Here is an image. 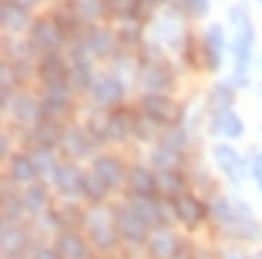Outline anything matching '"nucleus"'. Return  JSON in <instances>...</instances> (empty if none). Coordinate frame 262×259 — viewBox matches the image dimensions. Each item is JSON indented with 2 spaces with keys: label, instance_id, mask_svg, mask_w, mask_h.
Returning a JSON list of instances; mask_svg holds the SVG:
<instances>
[{
  "label": "nucleus",
  "instance_id": "nucleus-43",
  "mask_svg": "<svg viewBox=\"0 0 262 259\" xmlns=\"http://www.w3.org/2000/svg\"><path fill=\"white\" fill-rule=\"evenodd\" d=\"M27 259H30V256H27Z\"/></svg>",
  "mask_w": 262,
  "mask_h": 259
},
{
  "label": "nucleus",
  "instance_id": "nucleus-4",
  "mask_svg": "<svg viewBox=\"0 0 262 259\" xmlns=\"http://www.w3.org/2000/svg\"><path fill=\"white\" fill-rule=\"evenodd\" d=\"M114 209H116V227H119V239H122V244H128V247H146L149 235H152V227L134 214V209H131L128 203L114 206Z\"/></svg>",
  "mask_w": 262,
  "mask_h": 259
},
{
  "label": "nucleus",
  "instance_id": "nucleus-3",
  "mask_svg": "<svg viewBox=\"0 0 262 259\" xmlns=\"http://www.w3.org/2000/svg\"><path fill=\"white\" fill-rule=\"evenodd\" d=\"M83 232L93 244L96 253H114L116 247L122 244L119 239V227H116V209L114 206H90L86 209V221H83Z\"/></svg>",
  "mask_w": 262,
  "mask_h": 259
},
{
  "label": "nucleus",
  "instance_id": "nucleus-17",
  "mask_svg": "<svg viewBox=\"0 0 262 259\" xmlns=\"http://www.w3.org/2000/svg\"><path fill=\"white\" fill-rule=\"evenodd\" d=\"M9 111L15 116L18 125H24V128H36L42 119H45V111H42V98L30 96V93H18L12 98V104H9Z\"/></svg>",
  "mask_w": 262,
  "mask_h": 259
},
{
  "label": "nucleus",
  "instance_id": "nucleus-30",
  "mask_svg": "<svg viewBox=\"0 0 262 259\" xmlns=\"http://www.w3.org/2000/svg\"><path fill=\"white\" fill-rule=\"evenodd\" d=\"M149 167H155V170H182V161H185V155L176 152V149H170V146L158 143L152 149V155H149Z\"/></svg>",
  "mask_w": 262,
  "mask_h": 259
},
{
  "label": "nucleus",
  "instance_id": "nucleus-9",
  "mask_svg": "<svg viewBox=\"0 0 262 259\" xmlns=\"http://www.w3.org/2000/svg\"><path fill=\"white\" fill-rule=\"evenodd\" d=\"M83 179L86 173L75 161H60L51 176V185L63 200H83Z\"/></svg>",
  "mask_w": 262,
  "mask_h": 259
},
{
  "label": "nucleus",
  "instance_id": "nucleus-7",
  "mask_svg": "<svg viewBox=\"0 0 262 259\" xmlns=\"http://www.w3.org/2000/svg\"><path fill=\"white\" fill-rule=\"evenodd\" d=\"M170 206H173V218L188 229H196V227H203V224L209 221V206H206L194 191H185V194L173 197Z\"/></svg>",
  "mask_w": 262,
  "mask_h": 259
},
{
  "label": "nucleus",
  "instance_id": "nucleus-14",
  "mask_svg": "<svg viewBox=\"0 0 262 259\" xmlns=\"http://www.w3.org/2000/svg\"><path fill=\"white\" fill-rule=\"evenodd\" d=\"M54 247L63 259H93V244L81 229H60L54 232Z\"/></svg>",
  "mask_w": 262,
  "mask_h": 259
},
{
  "label": "nucleus",
  "instance_id": "nucleus-33",
  "mask_svg": "<svg viewBox=\"0 0 262 259\" xmlns=\"http://www.w3.org/2000/svg\"><path fill=\"white\" fill-rule=\"evenodd\" d=\"M161 143L170 146V149H176V152H182L185 155V149L191 146V134H188V128L182 125V122H176V125H167L161 134Z\"/></svg>",
  "mask_w": 262,
  "mask_h": 259
},
{
  "label": "nucleus",
  "instance_id": "nucleus-19",
  "mask_svg": "<svg viewBox=\"0 0 262 259\" xmlns=\"http://www.w3.org/2000/svg\"><path fill=\"white\" fill-rule=\"evenodd\" d=\"M83 42H86V48L93 57H101V60H107V57H116V45H119V36L114 30H107V27H86L81 33Z\"/></svg>",
  "mask_w": 262,
  "mask_h": 259
},
{
  "label": "nucleus",
  "instance_id": "nucleus-28",
  "mask_svg": "<svg viewBox=\"0 0 262 259\" xmlns=\"http://www.w3.org/2000/svg\"><path fill=\"white\" fill-rule=\"evenodd\" d=\"M134 119L137 114H128V111H111V122H107V140H125L134 134Z\"/></svg>",
  "mask_w": 262,
  "mask_h": 259
},
{
  "label": "nucleus",
  "instance_id": "nucleus-1",
  "mask_svg": "<svg viewBox=\"0 0 262 259\" xmlns=\"http://www.w3.org/2000/svg\"><path fill=\"white\" fill-rule=\"evenodd\" d=\"M209 221L232 242H259L262 239V224L250 211V206L242 203L238 197H212Z\"/></svg>",
  "mask_w": 262,
  "mask_h": 259
},
{
  "label": "nucleus",
  "instance_id": "nucleus-42",
  "mask_svg": "<svg viewBox=\"0 0 262 259\" xmlns=\"http://www.w3.org/2000/svg\"><path fill=\"white\" fill-rule=\"evenodd\" d=\"M224 259H253V256H247V253H242V250H224Z\"/></svg>",
  "mask_w": 262,
  "mask_h": 259
},
{
  "label": "nucleus",
  "instance_id": "nucleus-10",
  "mask_svg": "<svg viewBox=\"0 0 262 259\" xmlns=\"http://www.w3.org/2000/svg\"><path fill=\"white\" fill-rule=\"evenodd\" d=\"M66 39H69V36L60 30V24H57L54 18H36V21H33L30 42L36 45L39 57H42V54H57V51H63Z\"/></svg>",
  "mask_w": 262,
  "mask_h": 259
},
{
  "label": "nucleus",
  "instance_id": "nucleus-16",
  "mask_svg": "<svg viewBox=\"0 0 262 259\" xmlns=\"http://www.w3.org/2000/svg\"><path fill=\"white\" fill-rule=\"evenodd\" d=\"M182 250H185V244H182V239H179V235H176L170 227L152 229L149 244H146L149 259H176Z\"/></svg>",
  "mask_w": 262,
  "mask_h": 259
},
{
  "label": "nucleus",
  "instance_id": "nucleus-8",
  "mask_svg": "<svg viewBox=\"0 0 262 259\" xmlns=\"http://www.w3.org/2000/svg\"><path fill=\"white\" fill-rule=\"evenodd\" d=\"M90 101L96 104V107H119L122 101H125V81L114 75V72H104V75H98L96 83L90 87Z\"/></svg>",
  "mask_w": 262,
  "mask_h": 259
},
{
  "label": "nucleus",
  "instance_id": "nucleus-11",
  "mask_svg": "<svg viewBox=\"0 0 262 259\" xmlns=\"http://www.w3.org/2000/svg\"><path fill=\"white\" fill-rule=\"evenodd\" d=\"M33 229L27 224H3V259H27L36 247Z\"/></svg>",
  "mask_w": 262,
  "mask_h": 259
},
{
  "label": "nucleus",
  "instance_id": "nucleus-37",
  "mask_svg": "<svg viewBox=\"0 0 262 259\" xmlns=\"http://www.w3.org/2000/svg\"><path fill=\"white\" fill-rule=\"evenodd\" d=\"M33 161H36V170H39V176L42 179H51L54 176V170H57V158H54V152H45V149H33L30 152Z\"/></svg>",
  "mask_w": 262,
  "mask_h": 259
},
{
  "label": "nucleus",
  "instance_id": "nucleus-32",
  "mask_svg": "<svg viewBox=\"0 0 262 259\" xmlns=\"http://www.w3.org/2000/svg\"><path fill=\"white\" fill-rule=\"evenodd\" d=\"M96 72H93V63H75L69 69V81L78 93H90V87L96 83Z\"/></svg>",
  "mask_w": 262,
  "mask_h": 259
},
{
  "label": "nucleus",
  "instance_id": "nucleus-38",
  "mask_svg": "<svg viewBox=\"0 0 262 259\" xmlns=\"http://www.w3.org/2000/svg\"><path fill=\"white\" fill-rule=\"evenodd\" d=\"M164 131L158 122H152L146 116H137L134 119V137H140V140H152V137H161Z\"/></svg>",
  "mask_w": 262,
  "mask_h": 259
},
{
  "label": "nucleus",
  "instance_id": "nucleus-12",
  "mask_svg": "<svg viewBox=\"0 0 262 259\" xmlns=\"http://www.w3.org/2000/svg\"><path fill=\"white\" fill-rule=\"evenodd\" d=\"M90 173L114 194L119 188H125V179H128V167L119 161L116 155H96L93 158V167H90Z\"/></svg>",
  "mask_w": 262,
  "mask_h": 259
},
{
  "label": "nucleus",
  "instance_id": "nucleus-24",
  "mask_svg": "<svg viewBox=\"0 0 262 259\" xmlns=\"http://www.w3.org/2000/svg\"><path fill=\"white\" fill-rule=\"evenodd\" d=\"M63 125L57 119H42L36 128H30V143L33 149H45V152H54L60 140H63Z\"/></svg>",
  "mask_w": 262,
  "mask_h": 259
},
{
  "label": "nucleus",
  "instance_id": "nucleus-6",
  "mask_svg": "<svg viewBox=\"0 0 262 259\" xmlns=\"http://www.w3.org/2000/svg\"><path fill=\"white\" fill-rule=\"evenodd\" d=\"M137 114L167 128V125H176L179 107H176V101L167 96V93H143L140 101H137Z\"/></svg>",
  "mask_w": 262,
  "mask_h": 259
},
{
  "label": "nucleus",
  "instance_id": "nucleus-40",
  "mask_svg": "<svg viewBox=\"0 0 262 259\" xmlns=\"http://www.w3.org/2000/svg\"><path fill=\"white\" fill-rule=\"evenodd\" d=\"M250 176H253V182H256V188H259V194H262V149L259 152H253V158H250Z\"/></svg>",
  "mask_w": 262,
  "mask_h": 259
},
{
  "label": "nucleus",
  "instance_id": "nucleus-18",
  "mask_svg": "<svg viewBox=\"0 0 262 259\" xmlns=\"http://www.w3.org/2000/svg\"><path fill=\"white\" fill-rule=\"evenodd\" d=\"M212 158H214V164L221 167V173H224L227 179H232L235 185L245 179V173H247L245 167L247 164H245V158L232 149V143H214L212 146Z\"/></svg>",
  "mask_w": 262,
  "mask_h": 259
},
{
  "label": "nucleus",
  "instance_id": "nucleus-20",
  "mask_svg": "<svg viewBox=\"0 0 262 259\" xmlns=\"http://www.w3.org/2000/svg\"><path fill=\"white\" fill-rule=\"evenodd\" d=\"M203 63L209 69H221V60H224V51H227V36H224V27L221 24H209L206 27V36H203Z\"/></svg>",
  "mask_w": 262,
  "mask_h": 259
},
{
  "label": "nucleus",
  "instance_id": "nucleus-27",
  "mask_svg": "<svg viewBox=\"0 0 262 259\" xmlns=\"http://www.w3.org/2000/svg\"><path fill=\"white\" fill-rule=\"evenodd\" d=\"M158 188H161V197H167V200L191 191L185 170H158Z\"/></svg>",
  "mask_w": 262,
  "mask_h": 259
},
{
  "label": "nucleus",
  "instance_id": "nucleus-15",
  "mask_svg": "<svg viewBox=\"0 0 262 259\" xmlns=\"http://www.w3.org/2000/svg\"><path fill=\"white\" fill-rule=\"evenodd\" d=\"M39 170H36V161H33L30 152H15L6 158V182H12L15 188H27V185H36L39 182Z\"/></svg>",
  "mask_w": 262,
  "mask_h": 259
},
{
  "label": "nucleus",
  "instance_id": "nucleus-35",
  "mask_svg": "<svg viewBox=\"0 0 262 259\" xmlns=\"http://www.w3.org/2000/svg\"><path fill=\"white\" fill-rule=\"evenodd\" d=\"M83 200H86L90 206H104V203L111 200V191H107L93 173H86V179H83Z\"/></svg>",
  "mask_w": 262,
  "mask_h": 259
},
{
  "label": "nucleus",
  "instance_id": "nucleus-31",
  "mask_svg": "<svg viewBox=\"0 0 262 259\" xmlns=\"http://www.w3.org/2000/svg\"><path fill=\"white\" fill-rule=\"evenodd\" d=\"M72 6H75V12H78V18H81L83 27H96L98 21L104 18V0H72Z\"/></svg>",
  "mask_w": 262,
  "mask_h": 259
},
{
  "label": "nucleus",
  "instance_id": "nucleus-29",
  "mask_svg": "<svg viewBox=\"0 0 262 259\" xmlns=\"http://www.w3.org/2000/svg\"><path fill=\"white\" fill-rule=\"evenodd\" d=\"M155 36L161 39V45H170V42H179L182 36H188L185 27L179 24V15H173V12H167L155 21Z\"/></svg>",
  "mask_w": 262,
  "mask_h": 259
},
{
  "label": "nucleus",
  "instance_id": "nucleus-25",
  "mask_svg": "<svg viewBox=\"0 0 262 259\" xmlns=\"http://www.w3.org/2000/svg\"><path fill=\"white\" fill-rule=\"evenodd\" d=\"M0 211H3V224H24V218H27L24 194H18L12 182H3V203H0Z\"/></svg>",
  "mask_w": 262,
  "mask_h": 259
},
{
  "label": "nucleus",
  "instance_id": "nucleus-23",
  "mask_svg": "<svg viewBox=\"0 0 262 259\" xmlns=\"http://www.w3.org/2000/svg\"><path fill=\"white\" fill-rule=\"evenodd\" d=\"M140 83L146 93H170L173 90V72L161 63H149L140 66Z\"/></svg>",
  "mask_w": 262,
  "mask_h": 259
},
{
  "label": "nucleus",
  "instance_id": "nucleus-41",
  "mask_svg": "<svg viewBox=\"0 0 262 259\" xmlns=\"http://www.w3.org/2000/svg\"><path fill=\"white\" fill-rule=\"evenodd\" d=\"M30 259H63L60 253H57V247L51 244V247H45V244H36L30 250Z\"/></svg>",
  "mask_w": 262,
  "mask_h": 259
},
{
  "label": "nucleus",
  "instance_id": "nucleus-39",
  "mask_svg": "<svg viewBox=\"0 0 262 259\" xmlns=\"http://www.w3.org/2000/svg\"><path fill=\"white\" fill-rule=\"evenodd\" d=\"M179 9L191 18H206L209 15V0H179Z\"/></svg>",
  "mask_w": 262,
  "mask_h": 259
},
{
  "label": "nucleus",
  "instance_id": "nucleus-21",
  "mask_svg": "<svg viewBox=\"0 0 262 259\" xmlns=\"http://www.w3.org/2000/svg\"><path fill=\"white\" fill-rule=\"evenodd\" d=\"M0 18H3V27L9 33H21L33 27V15H30V3L27 0H3Z\"/></svg>",
  "mask_w": 262,
  "mask_h": 259
},
{
  "label": "nucleus",
  "instance_id": "nucleus-34",
  "mask_svg": "<svg viewBox=\"0 0 262 259\" xmlns=\"http://www.w3.org/2000/svg\"><path fill=\"white\" fill-rule=\"evenodd\" d=\"M232 101H235V87L232 83H217L212 90V96H209V107H212V114H221V111L232 107Z\"/></svg>",
  "mask_w": 262,
  "mask_h": 259
},
{
  "label": "nucleus",
  "instance_id": "nucleus-5",
  "mask_svg": "<svg viewBox=\"0 0 262 259\" xmlns=\"http://www.w3.org/2000/svg\"><path fill=\"white\" fill-rule=\"evenodd\" d=\"M98 140L96 134L83 125H72V128L63 131V140H60V149L63 155H69V161H83V158H96L98 152Z\"/></svg>",
  "mask_w": 262,
  "mask_h": 259
},
{
  "label": "nucleus",
  "instance_id": "nucleus-36",
  "mask_svg": "<svg viewBox=\"0 0 262 259\" xmlns=\"http://www.w3.org/2000/svg\"><path fill=\"white\" fill-rule=\"evenodd\" d=\"M39 51L33 42H15V39H6V60L12 63H30Z\"/></svg>",
  "mask_w": 262,
  "mask_h": 259
},
{
  "label": "nucleus",
  "instance_id": "nucleus-2",
  "mask_svg": "<svg viewBox=\"0 0 262 259\" xmlns=\"http://www.w3.org/2000/svg\"><path fill=\"white\" fill-rule=\"evenodd\" d=\"M229 21H232V57H235V75H232V87H245L247 83V66L253 57V45H256V36H253V21L247 6L235 3L229 9Z\"/></svg>",
  "mask_w": 262,
  "mask_h": 259
},
{
  "label": "nucleus",
  "instance_id": "nucleus-22",
  "mask_svg": "<svg viewBox=\"0 0 262 259\" xmlns=\"http://www.w3.org/2000/svg\"><path fill=\"white\" fill-rule=\"evenodd\" d=\"M24 206H27V218L30 221H39V218H45L54 206H51V191L45 182H36V185H27L24 191Z\"/></svg>",
  "mask_w": 262,
  "mask_h": 259
},
{
  "label": "nucleus",
  "instance_id": "nucleus-26",
  "mask_svg": "<svg viewBox=\"0 0 262 259\" xmlns=\"http://www.w3.org/2000/svg\"><path fill=\"white\" fill-rule=\"evenodd\" d=\"M212 131L214 134H221L224 140H238V137L245 134V122H242V116L229 107V111L212 114Z\"/></svg>",
  "mask_w": 262,
  "mask_h": 259
},
{
  "label": "nucleus",
  "instance_id": "nucleus-13",
  "mask_svg": "<svg viewBox=\"0 0 262 259\" xmlns=\"http://www.w3.org/2000/svg\"><path fill=\"white\" fill-rule=\"evenodd\" d=\"M125 191H128V197H161L158 170L146 167V164H131L128 179H125Z\"/></svg>",
  "mask_w": 262,
  "mask_h": 259
}]
</instances>
